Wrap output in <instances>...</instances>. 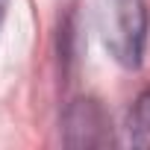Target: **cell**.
<instances>
[{"mask_svg": "<svg viewBox=\"0 0 150 150\" xmlns=\"http://www.w3.org/2000/svg\"><path fill=\"white\" fill-rule=\"evenodd\" d=\"M6 12H9V0H0V30H3V21H6Z\"/></svg>", "mask_w": 150, "mask_h": 150, "instance_id": "277c9868", "label": "cell"}, {"mask_svg": "<svg viewBox=\"0 0 150 150\" xmlns=\"http://www.w3.org/2000/svg\"><path fill=\"white\" fill-rule=\"evenodd\" d=\"M147 0H97V33L118 65L141 68L147 50Z\"/></svg>", "mask_w": 150, "mask_h": 150, "instance_id": "6da1fadb", "label": "cell"}, {"mask_svg": "<svg viewBox=\"0 0 150 150\" xmlns=\"http://www.w3.org/2000/svg\"><path fill=\"white\" fill-rule=\"evenodd\" d=\"M124 144L138 147V150H150V86L135 97L132 109L127 112Z\"/></svg>", "mask_w": 150, "mask_h": 150, "instance_id": "3957f363", "label": "cell"}, {"mask_svg": "<svg viewBox=\"0 0 150 150\" xmlns=\"http://www.w3.org/2000/svg\"><path fill=\"white\" fill-rule=\"evenodd\" d=\"M109 115L97 100H74L62 115V141L68 147H103L112 141Z\"/></svg>", "mask_w": 150, "mask_h": 150, "instance_id": "7a4b0ae2", "label": "cell"}]
</instances>
